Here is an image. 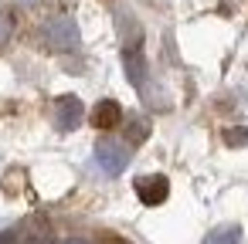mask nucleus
<instances>
[{"instance_id": "obj_5", "label": "nucleus", "mask_w": 248, "mask_h": 244, "mask_svg": "<svg viewBox=\"0 0 248 244\" xmlns=\"http://www.w3.org/2000/svg\"><path fill=\"white\" fill-rule=\"evenodd\" d=\"M167 193H170V183H167V176H160V173H153V176H140V180H136V197H140L146 207L163 203Z\"/></svg>"}, {"instance_id": "obj_10", "label": "nucleus", "mask_w": 248, "mask_h": 244, "mask_svg": "<svg viewBox=\"0 0 248 244\" xmlns=\"http://www.w3.org/2000/svg\"><path fill=\"white\" fill-rule=\"evenodd\" d=\"M17 4H24V7H31V4H38V0H17Z\"/></svg>"}, {"instance_id": "obj_3", "label": "nucleus", "mask_w": 248, "mask_h": 244, "mask_svg": "<svg viewBox=\"0 0 248 244\" xmlns=\"http://www.w3.org/2000/svg\"><path fill=\"white\" fill-rule=\"evenodd\" d=\"M82 99L78 95H62L58 102H55V126L62 129V132H72V129H78V122H82Z\"/></svg>"}, {"instance_id": "obj_11", "label": "nucleus", "mask_w": 248, "mask_h": 244, "mask_svg": "<svg viewBox=\"0 0 248 244\" xmlns=\"http://www.w3.org/2000/svg\"><path fill=\"white\" fill-rule=\"evenodd\" d=\"M68 244H82V241H68Z\"/></svg>"}, {"instance_id": "obj_4", "label": "nucleus", "mask_w": 248, "mask_h": 244, "mask_svg": "<svg viewBox=\"0 0 248 244\" xmlns=\"http://www.w3.org/2000/svg\"><path fill=\"white\" fill-rule=\"evenodd\" d=\"M123 68H126V78H129L143 95H150V75H146L143 48H129V51H123Z\"/></svg>"}, {"instance_id": "obj_6", "label": "nucleus", "mask_w": 248, "mask_h": 244, "mask_svg": "<svg viewBox=\"0 0 248 244\" xmlns=\"http://www.w3.org/2000/svg\"><path fill=\"white\" fill-rule=\"evenodd\" d=\"M116 28H119V38H123V51H129V48H140V41H143V28H140V21L129 14V11H116Z\"/></svg>"}, {"instance_id": "obj_7", "label": "nucleus", "mask_w": 248, "mask_h": 244, "mask_svg": "<svg viewBox=\"0 0 248 244\" xmlns=\"http://www.w3.org/2000/svg\"><path fill=\"white\" fill-rule=\"evenodd\" d=\"M119 122H123V109H119L116 99H102V102L92 109V126H99V129H112V126H119Z\"/></svg>"}, {"instance_id": "obj_1", "label": "nucleus", "mask_w": 248, "mask_h": 244, "mask_svg": "<svg viewBox=\"0 0 248 244\" xmlns=\"http://www.w3.org/2000/svg\"><path fill=\"white\" fill-rule=\"evenodd\" d=\"M41 41L51 51H72V48H78V24L72 17H51L41 28Z\"/></svg>"}, {"instance_id": "obj_9", "label": "nucleus", "mask_w": 248, "mask_h": 244, "mask_svg": "<svg viewBox=\"0 0 248 244\" xmlns=\"http://www.w3.org/2000/svg\"><path fill=\"white\" fill-rule=\"evenodd\" d=\"M11 38V17H7V11L0 7V44H4Z\"/></svg>"}, {"instance_id": "obj_8", "label": "nucleus", "mask_w": 248, "mask_h": 244, "mask_svg": "<svg viewBox=\"0 0 248 244\" xmlns=\"http://www.w3.org/2000/svg\"><path fill=\"white\" fill-rule=\"evenodd\" d=\"M204 244H241V230H238L234 224H224V227L211 230Z\"/></svg>"}, {"instance_id": "obj_2", "label": "nucleus", "mask_w": 248, "mask_h": 244, "mask_svg": "<svg viewBox=\"0 0 248 244\" xmlns=\"http://www.w3.org/2000/svg\"><path fill=\"white\" fill-rule=\"evenodd\" d=\"M129 156H133L129 146L119 139H99V146H95V163L102 166L106 176H119L129 166Z\"/></svg>"}]
</instances>
